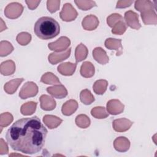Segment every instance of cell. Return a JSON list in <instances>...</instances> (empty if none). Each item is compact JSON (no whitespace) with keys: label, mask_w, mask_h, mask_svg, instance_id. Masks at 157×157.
Segmentation results:
<instances>
[{"label":"cell","mask_w":157,"mask_h":157,"mask_svg":"<svg viewBox=\"0 0 157 157\" xmlns=\"http://www.w3.org/2000/svg\"><path fill=\"white\" fill-rule=\"evenodd\" d=\"M48 131L36 116L16 121L9 128L6 139L10 147L23 153L33 155L43 148Z\"/></svg>","instance_id":"cell-1"},{"label":"cell","mask_w":157,"mask_h":157,"mask_svg":"<svg viewBox=\"0 0 157 157\" xmlns=\"http://www.w3.org/2000/svg\"><path fill=\"white\" fill-rule=\"evenodd\" d=\"M34 32L41 39H51L59 34L60 26L59 23L53 18L42 17L35 23Z\"/></svg>","instance_id":"cell-2"},{"label":"cell","mask_w":157,"mask_h":157,"mask_svg":"<svg viewBox=\"0 0 157 157\" xmlns=\"http://www.w3.org/2000/svg\"><path fill=\"white\" fill-rule=\"evenodd\" d=\"M37 93L38 87L37 85L33 82H28L22 86L19 93V96L21 99H25L36 96Z\"/></svg>","instance_id":"cell-3"},{"label":"cell","mask_w":157,"mask_h":157,"mask_svg":"<svg viewBox=\"0 0 157 157\" xmlns=\"http://www.w3.org/2000/svg\"><path fill=\"white\" fill-rule=\"evenodd\" d=\"M23 11V6L18 2H12L9 4L5 8V15L10 19L19 17Z\"/></svg>","instance_id":"cell-4"},{"label":"cell","mask_w":157,"mask_h":157,"mask_svg":"<svg viewBox=\"0 0 157 157\" xmlns=\"http://www.w3.org/2000/svg\"><path fill=\"white\" fill-rule=\"evenodd\" d=\"M77 15V12L70 3L65 4L59 13L60 18L65 21H73L76 18Z\"/></svg>","instance_id":"cell-5"},{"label":"cell","mask_w":157,"mask_h":157,"mask_svg":"<svg viewBox=\"0 0 157 157\" xmlns=\"http://www.w3.org/2000/svg\"><path fill=\"white\" fill-rule=\"evenodd\" d=\"M70 44L71 40L69 39L66 36H62L56 41L49 43L48 47L51 50L60 52L66 50Z\"/></svg>","instance_id":"cell-6"},{"label":"cell","mask_w":157,"mask_h":157,"mask_svg":"<svg viewBox=\"0 0 157 157\" xmlns=\"http://www.w3.org/2000/svg\"><path fill=\"white\" fill-rule=\"evenodd\" d=\"M124 20L128 26L132 29L138 30L141 27L139 23V15L132 10H128L124 13Z\"/></svg>","instance_id":"cell-7"},{"label":"cell","mask_w":157,"mask_h":157,"mask_svg":"<svg viewBox=\"0 0 157 157\" xmlns=\"http://www.w3.org/2000/svg\"><path fill=\"white\" fill-rule=\"evenodd\" d=\"M132 122L124 118L116 119L113 121L112 126L113 129L117 132H124L128 130L132 124Z\"/></svg>","instance_id":"cell-8"},{"label":"cell","mask_w":157,"mask_h":157,"mask_svg":"<svg viewBox=\"0 0 157 157\" xmlns=\"http://www.w3.org/2000/svg\"><path fill=\"white\" fill-rule=\"evenodd\" d=\"M124 105L118 99H111L107 103V110L111 115H118L124 110Z\"/></svg>","instance_id":"cell-9"},{"label":"cell","mask_w":157,"mask_h":157,"mask_svg":"<svg viewBox=\"0 0 157 157\" xmlns=\"http://www.w3.org/2000/svg\"><path fill=\"white\" fill-rule=\"evenodd\" d=\"M47 91L52 96L57 99H62L67 95V91L61 84L48 87Z\"/></svg>","instance_id":"cell-10"},{"label":"cell","mask_w":157,"mask_h":157,"mask_svg":"<svg viewBox=\"0 0 157 157\" xmlns=\"http://www.w3.org/2000/svg\"><path fill=\"white\" fill-rule=\"evenodd\" d=\"M71 48H69L62 53H52L48 55V61L52 64H56L68 58L71 55Z\"/></svg>","instance_id":"cell-11"},{"label":"cell","mask_w":157,"mask_h":157,"mask_svg":"<svg viewBox=\"0 0 157 157\" xmlns=\"http://www.w3.org/2000/svg\"><path fill=\"white\" fill-rule=\"evenodd\" d=\"M82 27L84 29L88 31H92L95 29L99 25L98 18L93 15H89L86 16L82 22Z\"/></svg>","instance_id":"cell-12"},{"label":"cell","mask_w":157,"mask_h":157,"mask_svg":"<svg viewBox=\"0 0 157 157\" xmlns=\"http://www.w3.org/2000/svg\"><path fill=\"white\" fill-rule=\"evenodd\" d=\"M105 46L110 50H115L117 51L116 56H120L123 53V47L121 40L113 38L107 39L105 41Z\"/></svg>","instance_id":"cell-13"},{"label":"cell","mask_w":157,"mask_h":157,"mask_svg":"<svg viewBox=\"0 0 157 157\" xmlns=\"http://www.w3.org/2000/svg\"><path fill=\"white\" fill-rule=\"evenodd\" d=\"M39 100L40 102V107L42 110L50 111L53 110L56 107V102L54 99L48 95H42Z\"/></svg>","instance_id":"cell-14"},{"label":"cell","mask_w":157,"mask_h":157,"mask_svg":"<svg viewBox=\"0 0 157 157\" xmlns=\"http://www.w3.org/2000/svg\"><path fill=\"white\" fill-rule=\"evenodd\" d=\"M113 146L117 151L125 152L129 148L130 142L125 137H119L114 140Z\"/></svg>","instance_id":"cell-15"},{"label":"cell","mask_w":157,"mask_h":157,"mask_svg":"<svg viewBox=\"0 0 157 157\" xmlns=\"http://www.w3.org/2000/svg\"><path fill=\"white\" fill-rule=\"evenodd\" d=\"M77 63H71L70 62H67L62 63L58 66V71L62 75L69 76L72 75L76 69Z\"/></svg>","instance_id":"cell-16"},{"label":"cell","mask_w":157,"mask_h":157,"mask_svg":"<svg viewBox=\"0 0 157 157\" xmlns=\"http://www.w3.org/2000/svg\"><path fill=\"white\" fill-rule=\"evenodd\" d=\"M78 108V103L75 100L70 99L66 101L62 106L61 111L63 115L69 116L72 115Z\"/></svg>","instance_id":"cell-17"},{"label":"cell","mask_w":157,"mask_h":157,"mask_svg":"<svg viewBox=\"0 0 157 157\" xmlns=\"http://www.w3.org/2000/svg\"><path fill=\"white\" fill-rule=\"evenodd\" d=\"M94 59L101 64H105L109 62V57L104 50L101 47H96L93 51Z\"/></svg>","instance_id":"cell-18"},{"label":"cell","mask_w":157,"mask_h":157,"mask_svg":"<svg viewBox=\"0 0 157 157\" xmlns=\"http://www.w3.org/2000/svg\"><path fill=\"white\" fill-rule=\"evenodd\" d=\"M141 17L145 25H156L157 17L154 9L141 12Z\"/></svg>","instance_id":"cell-19"},{"label":"cell","mask_w":157,"mask_h":157,"mask_svg":"<svg viewBox=\"0 0 157 157\" xmlns=\"http://www.w3.org/2000/svg\"><path fill=\"white\" fill-rule=\"evenodd\" d=\"M43 121L49 129L57 128L63 121V120L56 116L52 115H46L43 118Z\"/></svg>","instance_id":"cell-20"},{"label":"cell","mask_w":157,"mask_h":157,"mask_svg":"<svg viewBox=\"0 0 157 157\" xmlns=\"http://www.w3.org/2000/svg\"><path fill=\"white\" fill-rule=\"evenodd\" d=\"M80 73L82 77L85 78L93 77L94 74V67L93 64L89 61L84 62L80 67Z\"/></svg>","instance_id":"cell-21"},{"label":"cell","mask_w":157,"mask_h":157,"mask_svg":"<svg viewBox=\"0 0 157 157\" xmlns=\"http://www.w3.org/2000/svg\"><path fill=\"white\" fill-rule=\"evenodd\" d=\"M24 80V78H16L7 82L4 85V91L9 94H13L17 90L18 86Z\"/></svg>","instance_id":"cell-22"},{"label":"cell","mask_w":157,"mask_h":157,"mask_svg":"<svg viewBox=\"0 0 157 157\" xmlns=\"http://www.w3.org/2000/svg\"><path fill=\"white\" fill-rule=\"evenodd\" d=\"M15 71V63L12 60L4 61L1 64V73L4 75H10Z\"/></svg>","instance_id":"cell-23"},{"label":"cell","mask_w":157,"mask_h":157,"mask_svg":"<svg viewBox=\"0 0 157 157\" xmlns=\"http://www.w3.org/2000/svg\"><path fill=\"white\" fill-rule=\"evenodd\" d=\"M88 53V50L86 47L83 44H80L75 48V56L76 63L80 62L86 59Z\"/></svg>","instance_id":"cell-24"},{"label":"cell","mask_w":157,"mask_h":157,"mask_svg":"<svg viewBox=\"0 0 157 157\" xmlns=\"http://www.w3.org/2000/svg\"><path fill=\"white\" fill-rule=\"evenodd\" d=\"M154 5L153 2L150 1H136L135 2L134 7L136 10L139 12H143L144 11L154 9Z\"/></svg>","instance_id":"cell-25"},{"label":"cell","mask_w":157,"mask_h":157,"mask_svg":"<svg viewBox=\"0 0 157 157\" xmlns=\"http://www.w3.org/2000/svg\"><path fill=\"white\" fill-rule=\"evenodd\" d=\"M108 82L105 80H98L96 81L93 86L94 93L97 94H103L107 90Z\"/></svg>","instance_id":"cell-26"},{"label":"cell","mask_w":157,"mask_h":157,"mask_svg":"<svg viewBox=\"0 0 157 157\" xmlns=\"http://www.w3.org/2000/svg\"><path fill=\"white\" fill-rule=\"evenodd\" d=\"M37 103L36 102H28L23 104L20 109V112L23 115H31L34 113L36 109Z\"/></svg>","instance_id":"cell-27"},{"label":"cell","mask_w":157,"mask_h":157,"mask_svg":"<svg viewBox=\"0 0 157 157\" xmlns=\"http://www.w3.org/2000/svg\"><path fill=\"white\" fill-rule=\"evenodd\" d=\"M40 82L45 84H61L58 78L52 72H47L44 74L41 77Z\"/></svg>","instance_id":"cell-28"},{"label":"cell","mask_w":157,"mask_h":157,"mask_svg":"<svg viewBox=\"0 0 157 157\" xmlns=\"http://www.w3.org/2000/svg\"><path fill=\"white\" fill-rule=\"evenodd\" d=\"M80 99L81 102L85 105L91 104L94 101V98L93 95L88 89L83 90L80 92Z\"/></svg>","instance_id":"cell-29"},{"label":"cell","mask_w":157,"mask_h":157,"mask_svg":"<svg viewBox=\"0 0 157 157\" xmlns=\"http://www.w3.org/2000/svg\"><path fill=\"white\" fill-rule=\"evenodd\" d=\"M76 124L81 128H86L90 124V120L88 116L80 114L76 117L75 120Z\"/></svg>","instance_id":"cell-30"},{"label":"cell","mask_w":157,"mask_h":157,"mask_svg":"<svg viewBox=\"0 0 157 157\" xmlns=\"http://www.w3.org/2000/svg\"><path fill=\"white\" fill-rule=\"evenodd\" d=\"M91 114L96 118L102 119L107 117L109 113L106 112L104 107H95L91 110Z\"/></svg>","instance_id":"cell-31"},{"label":"cell","mask_w":157,"mask_h":157,"mask_svg":"<svg viewBox=\"0 0 157 157\" xmlns=\"http://www.w3.org/2000/svg\"><path fill=\"white\" fill-rule=\"evenodd\" d=\"M13 50L12 44L6 40H2L0 42V56H6Z\"/></svg>","instance_id":"cell-32"},{"label":"cell","mask_w":157,"mask_h":157,"mask_svg":"<svg viewBox=\"0 0 157 157\" xmlns=\"http://www.w3.org/2000/svg\"><path fill=\"white\" fill-rule=\"evenodd\" d=\"M16 39L17 42L21 45H26L30 42L31 40V36L28 33L22 32L17 35Z\"/></svg>","instance_id":"cell-33"},{"label":"cell","mask_w":157,"mask_h":157,"mask_svg":"<svg viewBox=\"0 0 157 157\" xmlns=\"http://www.w3.org/2000/svg\"><path fill=\"white\" fill-rule=\"evenodd\" d=\"M75 3L79 9L83 10H88L96 6V2L93 1H75Z\"/></svg>","instance_id":"cell-34"},{"label":"cell","mask_w":157,"mask_h":157,"mask_svg":"<svg viewBox=\"0 0 157 157\" xmlns=\"http://www.w3.org/2000/svg\"><path fill=\"white\" fill-rule=\"evenodd\" d=\"M13 116L9 112L2 113L1 114V118H0V126L1 128H2L3 127L7 126L10 124L13 121Z\"/></svg>","instance_id":"cell-35"},{"label":"cell","mask_w":157,"mask_h":157,"mask_svg":"<svg viewBox=\"0 0 157 157\" xmlns=\"http://www.w3.org/2000/svg\"><path fill=\"white\" fill-rule=\"evenodd\" d=\"M126 25L123 22V21H120L113 26L112 33L114 34L121 35L126 31Z\"/></svg>","instance_id":"cell-36"},{"label":"cell","mask_w":157,"mask_h":157,"mask_svg":"<svg viewBox=\"0 0 157 157\" xmlns=\"http://www.w3.org/2000/svg\"><path fill=\"white\" fill-rule=\"evenodd\" d=\"M120 21H123V17L118 13L111 14L107 18V23L111 28H113V26Z\"/></svg>","instance_id":"cell-37"},{"label":"cell","mask_w":157,"mask_h":157,"mask_svg":"<svg viewBox=\"0 0 157 157\" xmlns=\"http://www.w3.org/2000/svg\"><path fill=\"white\" fill-rule=\"evenodd\" d=\"M60 1H52L48 0L47 1V7L48 10L50 13H54L59 9Z\"/></svg>","instance_id":"cell-38"},{"label":"cell","mask_w":157,"mask_h":157,"mask_svg":"<svg viewBox=\"0 0 157 157\" xmlns=\"http://www.w3.org/2000/svg\"><path fill=\"white\" fill-rule=\"evenodd\" d=\"M132 2V1H118L117 3L116 8H125L129 7Z\"/></svg>","instance_id":"cell-39"},{"label":"cell","mask_w":157,"mask_h":157,"mask_svg":"<svg viewBox=\"0 0 157 157\" xmlns=\"http://www.w3.org/2000/svg\"><path fill=\"white\" fill-rule=\"evenodd\" d=\"M1 144H0V154L4 155L7 154L8 153V147L6 144V143L4 142V140L2 139H1L0 140Z\"/></svg>","instance_id":"cell-40"},{"label":"cell","mask_w":157,"mask_h":157,"mask_svg":"<svg viewBox=\"0 0 157 157\" xmlns=\"http://www.w3.org/2000/svg\"><path fill=\"white\" fill-rule=\"evenodd\" d=\"M25 2L28 5V8L31 10H33L38 6L40 1H26Z\"/></svg>","instance_id":"cell-41"},{"label":"cell","mask_w":157,"mask_h":157,"mask_svg":"<svg viewBox=\"0 0 157 157\" xmlns=\"http://www.w3.org/2000/svg\"><path fill=\"white\" fill-rule=\"evenodd\" d=\"M1 30H0V31L2 32V31H3V27H2V26H4L6 29H7V26H6V24L4 23V22H3L2 18H1Z\"/></svg>","instance_id":"cell-42"}]
</instances>
